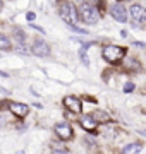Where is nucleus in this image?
<instances>
[{
	"label": "nucleus",
	"instance_id": "1",
	"mask_svg": "<svg viewBox=\"0 0 146 154\" xmlns=\"http://www.w3.org/2000/svg\"><path fill=\"white\" fill-rule=\"evenodd\" d=\"M79 16H81V21L86 22V24H96L98 19H100V14L96 11V7L93 4H88V2H84L79 7Z\"/></svg>",
	"mask_w": 146,
	"mask_h": 154
},
{
	"label": "nucleus",
	"instance_id": "2",
	"mask_svg": "<svg viewBox=\"0 0 146 154\" xmlns=\"http://www.w3.org/2000/svg\"><path fill=\"white\" fill-rule=\"evenodd\" d=\"M124 55H125V50H124L122 46H115V45H108V46H105L103 51H101V57H103L108 63H119V62L124 58Z\"/></svg>",
	"mask_w": 146,
	"mask_h": 154
},
{
	"label": "nucleus",
	"instance_id": "3",
	"mask_svg": "<svg viewBox=\"0 0 146 154\" xmlns=\"http://www.w3.org/2000/svg\"><path fill=\"white\" fill-rule=\"evenodd\" d=\"M60 17L64 19V22H67L69 26H74L78 22V9H76V5L69 4V2L62 4L60 5Z\"/></svg>",
	"mask_w": 146,
	"mask_h": 154
},
{
	"label": "nucleus",
	"instance_id": "4",
	"mask_svg": "<svg viewBox=\"0 0 146 154\" xmlns=\"http://www.w3.org/2000/svg\"><path fill=\"white\" fill-rule=\"evenodd\" d=\"M55 134H57V137L62 139V140H71V139L74 137V130L71 128L69 123H65V122L57 123L55 125Z\"/></svg>",
	"mask_w": 146,
	"mask_h": 154
},
{
	"label": "nucleus",
	"instance_id": "5",
	"mask_svg": "<svg viewBox=\"0 0 146 154\" xmlns=\"http://www.w3.org/2000/svg\"><path fill=\"white\" fill-rule=\"evenodd\" d=\"M131 17H132V22H134L136 26H141L146 19L144 7L141 5V4H134V5L131 7Z\"/></svg>",
	"mask_w": 146,
	"mask_h": 154
},
{
	"label": "nucleus",
	"instance_id": "6",
	"mask_svg": "<svg viewBox=\"0 0 146 154\" xmlns=\"http://www.w3.org/2000/svg\"><path fill=\"white\" fill-rule=\"evenodd\" d=\"M64 106H65L71 113H76V115H79V113L83 111V105H81V101H79L76 96H67V98H64Z\"/></svg>",
	"mask_w": 146,
	"mask_h": 154
},
{
	"label": "nucleus",
	"instance_id": "7",
	"mask_svg": "<svg viewBox=\"0 0 146 154\" xmlns=\"http://www.w3.org/2000/svg\"><path fill=\"white\" fill-rule=\"evenodd\" d=\"M33 53L34 55H38V57H48L50 55V45L45 43L43 39H34Z\"/></svg>",
	"mask_w": 146,
	"mask_h": 154
},
{
	"label": "nucleus",
	"instance_id": "8",
	"mask_svg": "<svg viewBox=\"0 0 146 154\" xmlns=\"http://www.w3.org/2000/svg\"><path fill=\"white\" fill-rule=\"evenodd\" d=\"M9 110L12 111V115L24 118L29 113V106L24 105V103H9Z\"/></svg>",
	"mask_w": 146,
	"mask_h": 154
},
{
	"label": "nucleus",
	"instance_id": "9",
	"mask_svg": "<svg viewBox=\"0 0 146 154\" xmlns=\"http://www.w3.org/2000/svg\"><path fill=\"white\" fill-rule=\"evenodd\" d=\"M110 14H112V17L115 19V21L119 22H127V12H125V9H124L122 5H112V9H110Z\"/></svg>",
	"mask_w": 146,
	"mask_h": 154
},
{
	"label": "nucleus",
	"instance_id": "10",
	"mask_svg": "<svg viewBox=\"0 0 146 154\" xmlns=\"http://www.w3.org/2000/svg\"><path fill=\"white\" fill-rule=\"evenodd\" d=\"M81 125H83V128H84V130L91 132V130H95V128H96V125H98V123L93 120V116H91V115H84V116H81Z\"/></svg>",
	"mask_w": 146,
	"mask_h": 154
},
{
	"label": "nucleus",
	"instance_id": "11",
	"mask_svg": "<svg viewBox=\"0 0 146 154\" xmlns=\"http://www.w3.org/2000/svg\"><path fill=\"white\" fill-rule=\"evenodd\" d=\"M144 149H143V146H139V144H131V146H125L124 147L122 152L124 154H138V152H143Z\"/></svg>",
	"mask_w": 146,
	"mask_h": 154
},
{
	"label": "nucleus",
	"instance_id": "12",
	"mask_svg": "<svg viewBox=\"0 0 146 154\" xmlns=\"http://www.w3.org/2000/svg\"><path fill=\"white\" fill-rule=\"evenodd\" d=\"M91 116H93V120L98 123V122H108L110 120V116H108V113H105V111H95V113H90Z\"/></svg>",
	"mask_w": 146,
	"mask_h": 154
},
{
	"label": "nucleus",
	"instance_id": "13",
	"mask_svg": "<svg viewBox=\"0 0 146 154\" xmlns=\"http://www.w3.org/2000/svg\"><path fill=\"white\" fill-rule=\"evenodd\" d=\"M0 50H2V51L11 50V41H9L5 36H2V34H0Z\"/></svg>",
	"mask_w": 146,
	"mask_h": 154
},
{
	"label": "nucleus",
	"instance_id": "14",
	"mask_svg": "<svg viewBox=\"0 0 146 154\" xmlns=\"http://www.w3.org/2000/svg\"><path fill=\"white\" fill-rule=\"evenodd\" d=\"M124 91H125V93H131V91H134V84L127 82V84H125V88H124Z\"/></svg>",
	"mask_w": 146,
	"mask_h": 154
},
{
	"label": "nucleus",
	"instance_id": "15",
	"mask_svg": "<svg viewBox=\"0 0 146 154\" xmlns=\"http://www.w3.org/2000/svg\"><path fill=\"white\" fill-rule=\"evenodd\" d=\"M33 19H34V14H33V12H29V14H28V21H33Z\"/></svg>",
	"mask_w": 146,
	"mask_h": 154
},
{
	"label": "nucleus",
	"instance_id": "16",
	"mask_svg": "<svg viewBox=\"0 0 146 154\" xmlns=\"http://www.w3.org/2000/svg\"><path fill=\"white\" fill-rule=\"evenodd\" d=\"M134 46H138V48H143V46H144V45L141 43V41H136V43H134Z\"/></svg>",
	"mask_w": 146,
	"mask_h": 154
},
{
	"label": "nucleus",
	"instance_id": "17",
	"mask_svg": "<svg viewBox=\"0 0 146 154\" xmlns=\"http://www.w3.org/2000/svg\"><path fill=\"white\" fill-rule=\"evenodd\" d=\"M0 75H2V77H7L9 74H5V72H2V70H0Z\"/></svg>",
	"mask_w": 146,
	"mask_h": 154
},
{
	"label": "nucleus",
	"instance_id": "18",
	"mask_svg": "<svg viewBox=\"0 0 146 154\" xmlns=\"http://www.w3.org/2000/svg\"><path fill=\"white\" fill-rule=\"evenodd\" d=\"M2 9H4V2H2V0H0V11H2Z\"/></svg>",
	"mask_w": 146,
	"mask_h": 154
}]
</instances>
